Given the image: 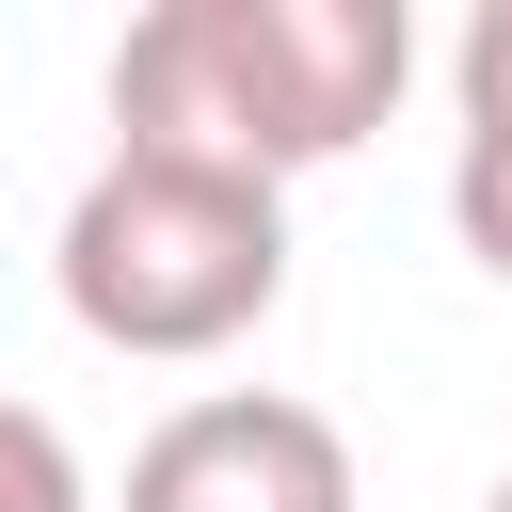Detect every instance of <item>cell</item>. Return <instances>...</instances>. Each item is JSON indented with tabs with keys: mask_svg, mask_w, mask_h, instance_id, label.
<instances>
[{
	"mask_svg": "<svg viewBox=\"0 0 512 512\" xmlns=\"http://www.w3.org/2000/svg\"><path fill=\"white\" fill-rule=\"evenodd\" d=\"M416 80L400 0H144L112 48V144L208 160L288 192L304 160H352Z\"/></svg>",
	"mask_w": 512,
	"mask_h": 512,
	"instance_id": "6da1fadb",
	"label": "cell"
},
{
	"mask_svg": "<svg viewBox=\"0 0 512 512\" xmlns=\"http://www.w3.org/2000/svg\"><path fill=\"white\" fill-rule=\"evenodd\" d=\"M48 272H64V320H80L96 352L176 368V352H224V336L272 320V288H288V192L112 144V160L80 176Z\"/></svg>",
	"mask_w": 512,
	"mask_h": 512,
	"instance_id": "7a4b0ae2",
	"label": "cell"
},
{
	"mask_svg": "<svg viewBox=\"0 0 512 512\" xmlns=\"http://www.w3.org/2000/svg\"><path fill=\"white\" fill-rule=\"evenodd\" d=\"M128 512H352V432L320 400H272V384L176 400L128 448Z\"/></svg>",
	"mask_w": 512,
	"mask_h": 512,
	"instance_id": "3957f363",
	"label": "cell"
},
{
	"mask_svg": "<svg viewBox=\"0 0 512 512\" xmlns=\"http://www.w3.org/2000/svg\"><path fill=\"white\" fill-rule=\"evenodd\" d=\"M0 512H96V496H80V448H64L32 400H0Z\"/></svg>",
	"mask_w": 512,
	"mask_h": 512,
	"instance_id": "277c9868",
	"label": "cell"
},
{
	"mask_svg": "<svg viewBox=\"0 0 512 512\" xmlns=\"http://www.w3.org/2000/svg\"><path fill=\"white\" fill-rule=\"evenodd\" d=\"M448 96H464V144H512V0H480V16H464Z\"/></svg>",
	"mask_w": 512,
	"mask_h": 512,
	"instance_id": "5b68a950",
	"label": "cell"
},
{
	"mask_svg": "<svg viewBox=\"0 0 512 512\" xmlns=\"http://www.w3.org/2000/svg\"><path fill=\"white\" fill-rule=\"evenodd\" d=\"M448 224H464V256L512 288V144H464V160H448Z\"/></svg>",
	"mask_w": 512,
	"mask_h": 512,
	"instance_id": "8992f818",
	"label": "cell"
},
{
	"mask_svg": "<svg viewBox=\"0 0 512 512\" xmlns=\"http://www.w3.org/2000/svg\"><path fill=\"white\" fill-rule=\"evenodd\" d=\"M480 512H512V480H496V496H480Z\"/></svg>",
	"mask_w": 512,
	"mask_h": 512,
	"instance_id": "52a82bcc",
	"label": "cell"
}]
</instances>
